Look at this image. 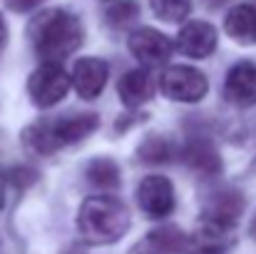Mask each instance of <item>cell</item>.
Here are the masks:
<instances>
[{
	"mask_svg": "<svg viewBox=\"0 0 256 254\" xmlns=\"http://www.w3.org/2000/svg\"><path fill=\"white\" fill-rule=\"evenodd\" d=\"M179 157L189 169H194L196 174H204V177H212L222 169V160H219L216 150L209 142H202V140L189 142L186 147H182Z\"/></svg>",
	"mask_w": 256,
	"mask_h": 254,
	"instance_id": "15",
	"label": "cell"
},
{
	"mask_svg": "<svg viewBox=\"0 0 256 254\" xmlns=\"http://www.w3.org/2000/svg\"><path fill=\"white\" fill-rule=\"evenodd\" d=\"M229 247V229L202 222L199 232L186 242V254H226Z\"/></svg>",
	"mask_w": 256,
	"mask_h": 254,
	"instance_id": "16",
	"label": "cell"
},
{
	"mask_svg": "<svg viewBox=\"0 0 256 254\" xmlns=\"http://www.w3.org/2000/svg\"><path fill=\"white\" fill-rule=\"evenodd\" d=\"M216 48V30L209 23H186L176 35V50L186 58H209Z\"/></svg>",
	"mask_w": 256,
	"mask_h": 254,
	"instance_id": "8",
	"label": "cell"
},
{
	"mask_svg": "<svg viewBox=\"0 0 256 254\" xmlns=\"http://www.w3.org/2000/svg\"><path fill=\"white\" fill-rule=\"evenodd\" d=\"M252 237L256 239V214H254V219H252Z\"/></svg>",
	"mask_w": 256,
	"mask_h": 254,
	"instance_id": "24",
	"label": "cell"
},
{
	"mask_svg": "<svg viewBox=\"0 0 256 254\" xmlns=\"http://www.w3.org/2000/svg\"><path fill=\"white\" fill-rule=\"evenodd\" d=\"M8 3H10V8H12V10H18V13H25V10H32V8L42 5L45 0H8Z\"/></svg>",
	"mask_w": 256,
	"mask_h": 254,
	"instance_id": "21",
	"label": "cell"
},
{
	"mask_svg": "<svg viewBox=\"0 0 256 254\" xmlns=\"http://www.w3.org/2000/svg\"><path fill=\"white\" fill-rule=\"evenodd\" d=\"M87 179H90V184H94V187H102V189H114V187H120V167H117V162L114 160H110V157H97V160H92L85 169Z\"/></svg>",
	"mask_w": 256,
	"mask_h": 254,
	"instance_id": "17",
	"label": "cell"
},
{
	"mask_svg": "<svg viewBox=\"0 0 256 254\" xmlns=\"http://www.w3.org/2000/svg\"><path fill=\"white\" fill-rule=\"evenodd\" d=\"M226 100L242 107H252L256 105V63H236L229 75H226V85H224Z\"/></svg>",
	"mask_w": 256,
	"mask_h": 254,
	"instance_id": "10",
	"label": "cell"
},
{
	"mask_svg": "<svg viewBox=\"0 0 256 254\" xmlns=\"http://www.w3.org/2000/svg\"><path fill=\"white\" fill-rule=\"evenodd\" d=\"M152 13L167 23H182L192 13V0H150Z\"/></svg>",
	"mask_w": 256,
	"mask_h": 254,
	"instance_id": "18",
	"label": "cell"
},
{
	"mask_svg": "<svg viewBox=\"0 0 256 254\" xmlns=\"http://www.w3.org/2000/svg\"><path fill=\"white\" fill-rule=\"evenodd\" d=\"M100 120L97 115L85 112V115H68V117H58V120H45L38 122L32 127H28L25 132V142L42 155H50L60 147L75 145L80 140H85L87 135H92L97 130Z\"/></svg>",
	"mask_w": 256,
	"mask_h": 254,
	"instance_id": "3",
	"label": "cell"
},
{
	"mask_svg": "<svg viewBox=\"0 0 256 254\" xmlns=\"http://www.w3.org/2000/svg\"><path fill=\"white\" fill-rule=\"evenodd\" d=\"M244 212V197L239 192H219L209 199L206 209H204V222L209 224H216V227H224V229H232L239 217Z\"/></svg>",
	"mask_w": 256,
	"mask_h": 254,
	"instance_id": "11",
	"label": "cell"
},
{
	"mask_svg": "<svg viewBox=\"0 0 256 254\" xmlns=\"http://www.w3.org/2000/svg\"><path fill=\"white\" fill-rule=\"evenodd\" d=\"M140 157L144 162H152V165H160V162H167L172 157V147L167 140L162 137H150L142 147H140Z\"/></svg>",
	"mask_w": 256,
	"mask_h": 254,
	"instance_id": "19",
	"label": "cell"
},
{
	"mask_svg": "<svg viewBox=\"0 0 256 254\" xmlns=\"http://www.w3.org/2000/svg\"><path fill=\"white\" fill-rule=\"evenodd\" d=\"M224 30L232 40L242 45H256V8L254 5H234L226 13Z\"/></svg>",
	"mask_w": 256,
	"mask_h": 254,
	"instance_id": "13",
	"label": "cell"
},
{
	"mask_svg": "<svg viewBox=\"0 0 256 254\" xmlns=\"http://www.w3.org/2000/svg\"><path fill=\"white\" fill-rule=\"evenodd\" d=\"M117 92H120V100H122V105H127L130 110H134V107H142L144 102H150L152 100V92H154V80H152V75L147 73V70H132V73H127L120 85H117Z\"/></svg>",
	"mask_w": 256,
	"mask_h": 254,
	"instance_id": "12",
	"label": "cell"
},
{
	"mask_svg": "<svg viewBox=\"0 0 256 254\" xmlns=\"http://www.w3.org/2000/svg\"><path fill=\"white\" fill-rule=\"evenodd\" d=\"M160 87H162L164 97H170L174 102H199L209 92V83H206L204 73H199L196 68H189V65L167 68L160 78Z\"/></svg>",
	"mask_w": 256,
	"mask_h": 254,
	"instance_id": "5",
	"label": "cell"
},
{
	"mask_svg": "<svg viewBox=\"0 0 256 254\" xmlns=\"http://www.w3.org/2000/svg\"><path fill=\"white\" fill-rule=\"evenodd\" d=\"M107 75H110V68L104 60L100 58H82L75 63V70H72V85L78 90V95L82 100H94L104 85H107Z\"/></svg>",
	"mask_w": 256,
	"mask_h": 254,
	"instance_id": "9",
	"label": "cell"
},
{
	"mask_svg": "<svg viewBox=\"0 0 256 254\" xmlns=\"http://www.w3.org/2000/svg\"><path fill=\"white\" fill-rule=\"evenodd\" d=\"M127 45H130V53L140 63H144V65H162V63H167L172 50H174V43L164 33H160L154 28H140V30H134L130 35Z\"/></svg>",
	"mask_w": 256,
	"mask_h": 254,
	"instance_id": "7",
	"label": "cell"
},
{
	"mask_svg": "<svg viewBox=\"0 0 256 254\" xmlns=\"http://www.w3.org/2000/svg\"><path fill=\"white\" fill-rule=\"evenodd\" d=\"M8 184H12L10 182V174L8 172H0V207L5 204V189H8Z\"/></svg>",
	"mask_w": 256,
	"mask_h": 254,
	"instance_id": "22",
	"label": "cell"
},
{
	"mask_svg": "<svg viewBox=\"0 0 256 254\" xmlns=\"http://www.w3.org/2000/svg\"><path fill=\"white\" fill-rule=\"evenodd\" d=\"M137 202L147 217L162 219V217L172 214V209H174V187L167 177L150 174L137 187Z\"/></svg>",
	"mask_w": 256,
	"mask_h": 254,
	"instance_id": "6",
	"label": "cell"
},
{
	"mask_svg": "<svg viewBox=\"0 0 256 254\" xmlns=\"http://www.w3.org/2000/svg\"><path fill=\"white\" fill-rule=\"evenodd\" d=\"M5 40H8V25H5V20L0 15V48L5 45Z\"/></svg>",
	"mask_w": 256,
	"mask_h": 254,
	"instance_id": "23",
	"label": "cell"
},
{
	"mask_svg": "<svg viewBox=\"0 0 256 254\" xmlns=\"http://www.w3.org/2000/svg\"><path fill=\"white\" fill-rule=\"evenodd\" d=\"M130 229L127 207L110 194L87 197L78 212V232L90 244H112Z\"/></svg>",
	"mask_w": 256,
	"mask_h": 254,
	"instance_id": "2",
	"label": "cell"
},
{
	"mask_svg": "<svg viewBox=\"0 0 256 254\" xmlns=\"http://www.w3.org/2000/svg\"><path fill=\"white\" fill-rule=\"evenodd\" d=\"M32 43L38 55L45 63H62L72 55L85 38L82 23L78 15L65 10H48L32 23Z\"/></svg>",
	"mask_w": 256,
	"mask_h": 254,
	"instance_id": "1",
	"label": "cell"
},
{
	"mask_svg": "<svg viewBox=\"0 0 256 254\" xmlns=\"http://www.w3.org/2000/svg\"><path fill=\"white\" fill-rule=\"evenodd\" d=\"M70 85H72V75L65 73L62 63H42L30 75L28 92L38 107H52L68 95Z\"/></svg>",
	"mask_w": 256,
	"mask_h": 254,
	"instance_id": "4",
	"label": "cell"
},
{
	"mask_svg": "<svg viewBox=\"0 0 256 254\" xmlns=\"http://www.w3.org/2000/svg\"><path fill=\"white\" fill-rule=\"evenodd\" d=\"M184 249H186V237L176 227H160L137 244L134 254H182Z\"/></svg>",
	"mask_w": 256,
	"mask_h": 254,
	"instance_id": "14",
	"label": "cell"
},
{
	"mask_svg": "<svg viewBox=\"0 0 256 254\" xmlns=\"http://www.w3.org/2000/svg\"><path fill=\"white\" fill-rule=\"evenodd\" d=\"M107 18L112 25H127L132 18H137V5L132 0H120L107 10Z\"/></svg>",
	"mask_w": 256,
	"mask_h": 254,
	"instance_id": "20",
	"label": "cell"
}]
</instances>
